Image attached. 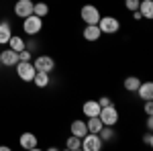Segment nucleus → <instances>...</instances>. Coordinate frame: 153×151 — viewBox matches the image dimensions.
<instances>
[{
    "label": "nucleus",
    "instance_id": "nucleus-1",
    "mask_svg": "<svg viewBox=\"0 0 153 151\" xmlns=\"http://www.w3.org/2000/svg\"><path fill=\"white\" fill-rule=\"evenodd\" d=\"M41 29H43V19H41V16H37V14H29L27 19H23V31L29 37L39 35Z\"/></svg>",
    "mask_w": 153,
    "mask_h": 151
},
{
    "label": "nucleus",
    "instance_id": "nucleus-2",
    "mask_svg": "<svg viewBox=\"0 0 153 151\" xmlns=\"http://www.w3.org/2000/svg\"><path fill=\"white\" fill-rule=\"evenodd\" d=\"M14 71H16V76H19V80L23 82H33V78H35V65H33V61H19L16 65H14Z\"/></svg>",
    "mask_w": 153,
    "mask_h": 151
},
{
    "label": "nucleus",
    "instance_id": "nucleus-3",
    "mask_svg": "<svg viewBox=\"0 0 153 151\" xmlns=\"http://www.w3.org/2000/svg\"><path fill=\"white\" fill-rule=\"evenodd\" d=\"M98 29H100L102 35H114V33H118V29H120V21H118L117 16H100Z\"/></svg>",
    "mask_w": 153,
    "mask_h": 151
},
{
    "label": "nucleus",
    "instance_id": "nucleus-4",
    "mask_svg": "<svg viewBox=\"0 0 153 151\" xmlns=\"http://www.w3.org/2000/svg\"><path fill=\"white\" fill-rule=\"evenodd\" d=\"M80 16H82V21L86 25H98L102 14L98 10V6H94V4H84L82 8H80Z\"/></svg>",
    "mask_w": 153,
    "mask_h": 151
},
{
    "label": "nucleus",
    "instance_id": "nucleus-5",
    "mask_svg": "<svg viewBox=\"0 0 153 151\" xmlns=\"http://www.w3.org/2000/svg\"><path fill=\"white\" fill-rule=\"evenodd\" d=\"M104 141L98 137V133H86L82 137V149L84 151H100Z\"/></svg>",
    "mask_w": 153,
    "mask_h": 151
},
{
    "label": "nucleus",
    "instance_id": "nucleus-6",
    "mask_svg": "<svg viewBox=\"0 0 153 151\" xmlns=\"http://www.w3.org/2000/svg\"><path fill=\"white\" fill-rule=\"evenodd\" d=\"M98 118L102 121V125H110V127H114V125L118 123V110L114 108V104L102 106L100 112H98Z\"/></svg>",
    "mask_w": 153,
    "mask_h": 151
},
{
    "label": "nucleus",
    "instance_id": "nucleus-7",
    "mask_svg": "<svg viewBox=\"0 0 153 151\" xmlns=\"http://www.w3.org/2000/svg\"><path fill=\"white\" fill-rule=\"evenodd\" d=\"M33 65H35L37 71H47V74H51V71L55 70V59L51 57V55H37L33 59Z\"/></svg>",
    "mask_w": 153,
    "mask_h": 151
},
{
    "label": "nucleus",
    "instance_id": "nucleus-8",
    "mask_svg": "<svg viewBox=\"0 0 153 151\" xmlns=\"http://www.w3.org/2000/svg\"><path fill=\"white\" fill-rule=\"evenodd\" d=\"M33 0H16L14 2V14L19 19H27L29 14H33Z\"/></svg>",
    "mask_w": 153,
    "mask_h": 151
},
{
    "label": "nucleus",
    "instance_id": "nucleus-9",
    "mask_svg": "<svg viewBox=\"0 0 153 151\" xmlns=\"http://www.w3.org/2000/svg\"><path fill=\"white\" fill-rule=\"evenodd\" d=\"M0 63L2 65H6V68H14L16 63H19V53L14 51V49H4L2 53H0Z\"/></svg>",
    "mask_w": 153,
    "mask_h": 151
},
{
    "label": "nucleus",
    "instance_id": "nucleus-10",
    "mask_svg": "<svg viewBox=\"0 0 153 151\" xmlns=\"http://www.w3.org/2000/svg\"><path fill=\"white\" fill-rule=\"evenodd\" d=\"M19 145H21L23 149L33 151V149L39 147V141H37V137L33 135V133H23V135L19 137Z\"/></svg>",
    "mask_w": 153,
    "mask_h": 151
},
{
    "label": "nucleus",
    "instance_id": "nucleus-11",
    "mask_svg": "<svg viewBox=\"0 0 153 151\" xmlns=\"http://www.w3.org/2000/svg\"><path fill=\"white\" fill-rule=\"evenodd\" d=\"M82 35L86 41H90V43H94V41H98L100 37H102V33H100V29H98V25H86L82 31Z\"/></svg>",
    "mask_w": 153,
    "mask_h": 151
},
{
    "label": "nucleus",
    "instance_id": "nucleus-12",
    "mask_svg": "<svg viewBox=\"0 0 153 151\" xmlns=\"http://www.w3.org/2000/svg\"><path fill=\"white\" fill-rule=\"evenodd\" d=\"M100 108H102V106L98 104V100H86L84 106H82V112H84L86 118H88V116H98Z\"/></svg>",
    "mask_w": 153,
    "mask_h": 151
},
{
    "label": "nucleus",
    "instance_id": "nucleus-13",
    "mask_svg": "<svg viewBox=\"0 0 153 151\" xmlns=\"http://www.w3.org/2000/svg\"><path fill=\"white\" fill-rule=\"evenodd\" d=\"M12 37V25L10 21H0V45H6Z\"/></svg>",
    "mask_w": 153,
    "mask_h": 151
},
{
    "label": "nucleus",
    "instance_id": "nucleus-14",
    "mask_svg": "<svg viewBox=\"0 0 153 151\" xmlns=\"http://www.w3.org/2000/svg\"><path fill=\"white\" fill-rule=\"evenodd\" d=\"M137 96H139L141 100H151L153 98V84L151 82H143V84H139Z\"/></svg>",
    "mask_w": 153,
    "mask_h": 151
},
{
    "label": "nucleus",
    "instance_id": "nucleus-15",
    "mask_svg": "<svg viewBox=\"0 0 153 151\" xmlns=\"http://www.w3.org/2000/svg\"><path fill=\"white\" fill-rule=\"evenodd\" d=\"M70 131H71V135H76V137H80V139H82L84 135L88 133L86 121H80V118H76V121H74V123L70 125Z\"/></svg>",
    "mask_w": 153,
    "mask_h": 151
},
{
    "label": "nucleus",
    "instance_id": "nucleus-16",
    "mask_svg": "<svg viewBox=\"0 0 153 151\" xmlns=\"http://www.w3.org/2000/svg\"><path fill=\"white\" fill-rule=\"evenodd\" d=\"M139 12L145 21L153 19V0H141L139 2Z\"/></svg>",
    "mask_w": 153,
    "mask_h": 151
},
{
    "label": "nucleus",
    "instance_id": "nucleus-17",
    "mask_svg": "<svg viewBox=\"0 0 153 151\" xmlns=\"http://www.w3.org/2000/svg\"><path fill=\"white\" fill-rule=\"evenodd\" d=\"M33 84H35V88H47L51 84V78H49L47 71H37L35 78H33Z\"/></svg>",
    "mask_w": 153,
    "mask_h": 151
},
{
    "label": "nucleus",
    "instance_id": "nucleus-18",
    "mask_svg": "<svg viewBox=\"0 0 153 151\" xmlns=\"http://www.w3.org/2000/svg\"><path fill=\"white\" fill-rule=\"evenodd\" d=\"M86 127H88V133H98V131L104 127V125H102V121H100L98 116H88Z\"/></svg>",
    "mask_w": 153,
    "mask_h": 151
},
{
    "label": "nucleus",
    "instance_id": "nucleus-19",
    "mask_svg": "<svg viewBox=\"0 0 153 151\" xmlns=\"http://www.w3.org/2000/svg\"><path fill=\"white\" fill-rule=\"evenodd\" d=\"M6 45L19 53V51H23V49H25V39L21 35H12L10 39H8V43H6Z\"/></svg>",
    "mask_w": 153,
    "mask_h": 151
},
{
    "label": "nucleus",
    "instance_id": "nucleus-20",
    "mask_svg": "<svg viewBox=\"0 0 153 151\" xmlns=\"http://www.w3.org/2000/svg\"><path fill=\"white\" fill-rule=\"evenodd\" d=\"M139 84H141V80L137 76H129V78H125V82H123V86H125L127 92H137Z\"/></svg>",
    "mask_w": 153,
    "mask_h": 151
},
{
    "label": "nucleus",
    "instance_id": "nucleus-21",
    "mask_svg": "<svg viewBox=\"0 0 153 151\" xmlns=\"http://www.w3.org/2000/svg\"><path fill=\"white\" fill-rule=\"evenodd\" d=\"M33 14L45 19V16L49 14V4L47 2H35V4H33Z\"/></svg>",
    "mask_w": 153,
    "mask_h": 151
},
{
    "label": "nucleus",
    "instance_id": "nucleus-22",
    "mask_svg": "<svg viewBox=\"0 0 153 151\" xmlns=\"http://www.w3.org/2000/svg\"><path fill=\"white\" fill-rule=\"evenodd\" d=\"M98 137H100L102 141H112V139H114V127L104 125V127L98 131Z\"/></svg>",
    "mask_w": 153,
    "mask_h": 151
},
{
    "label": "nucleus",
    "instance_id": "nucleus-23",
    "mask_svg": "<svg viewBox=\"0 0 153 151\" xmlns=\"http://www.w3.org/2000/svg\"><path fill=\"white\" fill-rule=\"evenodd\" d=\"M65 149H70V151H80V149H82V139H80V137H76V135L68 137V141H65Z\"/></svg>",
    "mask_w": 153,
    "mask_h": 151
},
{
    "label": "nucleus",
    "instance_id": "nucleus-24",
    "mask_svg": "<svg viewBox=\"0 0 153 151\" xmlns=\"http://www.w3.org/2000/svg\"><path fill=\"white\" fill-rule=\"evenodd\" d=\"M19 61H33V53H31L29 49L19 51Z\"/></svg>",
    "mask_w": 153,
    "mask_h": 151
},
{
    "label": "nucleus",
    "instance_id": "nucleus-25",
    "mask_svg": "<svg viewBox=\"0 0 153 151\" xmlns=\"http://www.w3.org/2000/svg\"><path fill=\"white\" fill-rule=\"evenodd\" d=\"M139 2H141V0H125V8H127V10H139Z\"/></svg>",
    "mask_w": 153,
    "mask_h": 151
},
{
    "label": "nucleus",
    "instance_id": "nucleus-26",
    "mask_svg": "<svg viewBox=\"0 0 153 151\" xmlns=\"http://www.w3.org/2000/svg\"><path fill=\"white\" fill-rule=\"evenodd\" d=\"M37 47H39V45H37V41H35V39H27V41H25V49H29L31 53H35V51H37Z\"/></svg>",
    "mask_w": 153,
    "mask_h": 151
},
{
    "label": "nucleus",
    "instance_id": "nucleus-27",
    "mask_svg": "<svg viewBox=\"0 0 153 151\" xmlns=\"http://www.w3.org/2000/svg\"><path fill=\"white\" fill-rule=\"evenodd\" d=\"M143 141H145V145H151V143H153V135H151V131H147V133L143 135Z\"/></svg>",
    "mask_w": 153,
    "mask_h": 151
},
{
    "label": "nucleus",
    "instance_id": "nucleus-28",
    "mask_svg": "<svg viewBox=\"0 0 153 151\" xmlns=\"http://www.w3.org/2000/svg\"><path fill=\"white\" fill-rule=\"evenodd\" d=\"M98 104H100V106H110V104H112V100H110L108 96H102V98L98 100Z\"/></svg>",
    "mask_w": 153,
    "mask_h": 151
},
{
    "label": "nucleus",
    "instance_id": "nucleus-29",
    "mask_svg": "<svg viewBox=\"0 0 153 151\" xmlns=\"http://www.w3.org/2000/svg\"><path fill=\"white\" fill-rule=\"evenodd\" d=\"M145 115H153V102L145 100Z\"/></svg>",
    "mask_w": 153,
    "mask_h": 151
},
{
    "label": "nucleus",
    "instance_id": "nucleus-30",
    "mask_svg": "<svg viewBox=\"0 0 153 151\" xmlns=\"http://www.w3.org/2000/svg\"><path fill=\"white\" fill-rule=\"evenodd\" d=\"M145 127H147V131H151L153 129V116L147 115V121H145Z\"/></svg>",
    "mask_w": 153,
    "mask_h": 151
},
{
    "label": "nucleus",
    "instance_id": "nucleus-31",
    "mask_svg": "<svg viewBox=\"0 0 153 151\" xmlns=\"http://www.w3.org/2000/svg\"><path fill=\"white\" fill-rule=\"evenodd\" d=\"M133 19H135V21H141V19H143L141 12H139V10H133Z\"/></svg>",
    "mask_w": 153,
    "mask_h": 151
}]
</instances>
